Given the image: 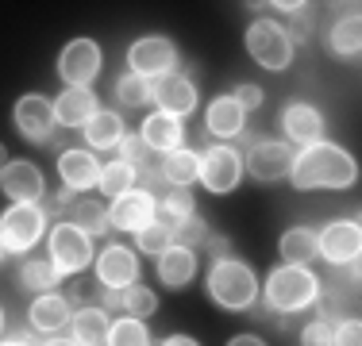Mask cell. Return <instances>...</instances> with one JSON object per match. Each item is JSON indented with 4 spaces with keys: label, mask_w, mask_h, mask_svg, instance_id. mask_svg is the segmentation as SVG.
I'll return each mask as SVG.
<instances>
[{
    "label": "cell",
    "mask_w": 362,
    "mask_h": 346,
    "mask_svg": "<svg viewBox=\"0 0 362 346\" xmlns=\"http://www.w3.org/2000/svg\"><path fill=\"white\" fill-rule=\"evenodd\" d=\"M293 181L297 189H347L355 185L358 169H355V158L347 150L332 143H316V146H305V154L293 158Z\"/></svg>",
    "instance_id": "1"
},
{
    "label": "cell",
    "mask_w": 362,
    "mask_h": 346,
    "mask_svg": "<svg viewBox=\"0 0 362 346\" xmlns=\"http://www.w3.org/2000/svg\"><path fill=\"white\" fill-rule=\"evenodd\" d=\"M316 292H320V281H316L313 270H305V266H281L266 281V304L278 311H300L316 300Z\"/></svg>",
    "instance_id": "2"
},
{
    "label": "cell",
    "mask_w": 362,
    "mask_h": 346,
    "mask_svg": "<svg viewBox=\"0 0 362 346\" xmlns=\"http://www.w3.org/2000/svg\"><path fill=\"white\" fill-rule=\"evenodd\" d=\"M209 292L220 308H231V311H243L255 304L258 297V285H255V273L247 270L243 262H212V273H209Z\"/></svg>",
    "instance_id": "3"
},
{
    "label": "cell",
    "mask_w": 362,
    "mask_h": 346,
    "mask_svg": "<svg viewBox=\"0 0 362 346\" xmlns=\"http://www.w3.org/2000/svg\"><path fill=\"white\" fill-rule=\"evenodd\" d=\"M247 50H251V58L262 69H286L289 66V58H293V42H289V35L286 28H278V23H270V20H258L251 23V31H247Z\"/></svg>",
    "instance_id": "4"
},
{
    "label": "cell",
    "mask_w": 362,
    "mask_h": 346,
    "mask_svg": "<svg viewBox=\"0 0 362 346\" xmlns=\"http://www.w3.org/2000/svg\"><path fill=\"white\" fill-rule=\"evenodd\" d=\"M42 223H47V215H42L35 204H12L0 215V242H4V250L35 246L39 235H42Z\"/></svg>",
    "instance_id": "5"
},
{
    "label": "cell",
    "mask_w": 362,
    "mask_h": 346,
    "mask_svg": "<svg viewBox=\"0 0 362 346\" xmlns=\"http://www.w3.org/2000/svg\"><path fill=\"white\" fill-rule=\"evenodd\" d=\"M50 254H54V270L62 273H77L93 262V242L81 227L74 223H58L54 235H50Z\"/></svg>",
    "instance_id": "6"
},
{
    "label": "cell",
    "mask_w": 362,
    "mask_h": 346,
    "mask_svg": "<svg viewBox=\"0 0 362 346\" xmlns=\"http://www.w3.org/2000/svg\"><path fill=\"white\" fill-rule=\"evenodd\" d=\"M58 73L70 81V89H85L100 73V47L93 39H74L58 54Z\"/></svg>",
    "instance_id": "7"
},
{
    "label": "cell",
    "mask_w": 362,
    "mask_h": 346,
    "mask_svg": "<svg viewBox=\"0 0 362 346\" xmlns=\"http://www.w3.org/2000/svg\"><path fill=\"white\" fill-rule=\"evenodd\" d=\"M54 104L47 97H39V93H28V97H20L16 104V127H20L23 138H31V143H50V135H54Z\"/></svg>",
    "instance_id": "8"
},
{
    "label": "cell",
    "mask_w": 362,
    "mask_h": 346,
    "mask_svg": "<svg viewBox=\"0 0 362 346\" xmlns=\"http://www.w3.org/2000/svg\"><path fill=\"white\" fill-rule=\"evenodd\" d=\"M174 58H177L174 42L162 39V35H146V39H139L132 50H127L132 73H139V77H162V73H170Z\"/></svg>",
    "instance_id": "9"
},
{
    "label": "cell",
    "mask_w": 362,
    "mask_h": 346,
    "mask_svg": "<svg viewBox=\"0 0 362 346\" xmlns=\"http://www.w3.org/2000/svg\"><path fill=\"white\" fill-rule=\"evenodd\" d=\"M243 177V162L231 146H212L201 158V181L212 189V193H231Z\"/></svg>",
    "instance_id": "10"
},
{
    "label": "cell",
    "mask_w": 362,
    "mask_h": 346,
    "mask_svg": "<svg viewBox=\"0 0 362 346\" xmlns=\"http://www.w3.org/2000/svg\"><path fill=\"white\" fill-rule=\"evenodd\" d=\"M320 254L327 258V262L335 266H347L358 258V246H362V231L355 220H339V223H327V227L320 231Z\"/></svg>",
    "instance_id": "11"
},
{
    "label": "cell",
    "mask_w": 362,
    "mask_h": 346,
    "mask_svg": "<svg viewBox=\"0 0 362 346\" xmlns=\"http://www.w3.org/2000/svg\"><path fill=\"white\" fill-rule=\"evenodd\" d=\"M108 223L119 227V231H135V235H139L146 223H154V196L151 193H132V189H127L124 196L112 201Z\"/></svg>",
    "instance_id": "12"
},
{
    "label": "cell",
    "mask_w": 362,
    "mask_h": 346,
    "mask_svg": "<svg viewBox=\"0 0 362 346\" xmlns=\"http://www.w3.org/2000/svg\"><path fill=\"white\" fill-rule=\"evenodd\" d=\"M293 158L297 154L286 143H278V138L274 143H255L251 154H247V169H251L255 181H278L293 169Z\"/></svg>",
    "instance_id": "13"
},
{
    "label": "cell",
    "mask_w": 362,
    "mask_h": 346,
    "mask_svg": "<svg viewBox=\"0 0 362 346\" xmlns=\"http://www.w3.org/2000/svg\"><path fill=\"white\" fill-rule=\"evenodd\" d=\"M0 189L12 196L16 204H35L42 196V173L31 162H8L0 169Z\"/></svg>",
    "instance_id": "14"
},
{
    "label": "cell",
    "mask_w": 362,
    "mask_h": 346,
    "mask_svg": "<svg viewBox=\"0 0 362 346\" xmlns=\"http://www.w3.org/2000/svg\"><path fill=\"white\" fill-rule=\"evenodd\" d=\"M97 277L105 289H127L139 277V262H135V254L127 246H108L97 258Z\"/></svg>",
    "instance_id": "15"
},
{
    "label": "cell",
    "mask_w": 362,
    "mask_h": 346,
    "mask_svg": "<svg viewBox=\"0 0 362 346\" xmlns=\"http://www.w3.org/2000/svg\"><path fill=\"white\" fill-rule=\"evenodd\" d=\"M154 100L170 116H189L197 104V89H193V81H185V73H162L154 81Z\"/></svg>",
    "instance_id": "16"
},
{
    "label": "cell",
    "mask_w": 362,
    "mask_h": 346,
    "mask_svg": "<svg viewBox=\"0 0 362 346\" xmlns=\"http://www.w3.org/2000/svg\"><path fill=\"white\" fill-rule=\"evenodd\" d=\"M281 127L289 131L293 143H305V146H316L324 138V116L313 108V104H289L286 116H281Z\"/></svg>",
    "instance_id": "17"
},
{
    "label": "cell",
    "mask_w": 362,
    "mask_h": 346,
    "mask_svg": "<svg viewBox=\"0 0 362 346\" xmlns=\"http://www.w3.org/2000/svg\"><path fill=\"white\" fill-rule=\"evenodd\" d=\"M97 116V97L93 89H66L62 97L54 100V119L66 127H85Z\"/></svg>",
    "instance_id": "18"
},
{
    "label": "cell",
    "mask_w": 362,
    "mask_h": 346,
    "mask_svg": "<svg viewBox=\"0 0 362 346\" xmlns=\"http://www.w3.org/2000/svg\"><path fill=\"white\" fill-rule=\"evenodd\" d=\"M58 173H62V181L70 189L100 185V166H97V158H93L89 150H66L62 158H58Z\"/></svg>",
    "instance_id": "19"
},
{
    "label": "cell",
    "mask_w": 362,
    "mask_h": 346,
    "mask_svg": "<svg viewBox=\"0 0 362 346\" xmlns=\"http://www.w3.org/2000/svg\"><path fill=\"white\" fill-rule=\"evenodd\" d=\"M181 119L170 116V112H154V116H146L143 124V143L151 146V150H177L181 146Z\"/></svg>",
    "instance_id": "20"
},
{
    "label": "cell",
    "mask_w": 362,
    "mask_h": 346,
    "mask_svg": "<svg viewBox=\"0 0 362 346\" xmlns=\"http://www.w3.org/2000/svg\"><path fill=\"white\" fill-rule=\"evenodd\" d=\"M193 273H197L193 250L170 246L166 254H158V277H162V285H170V289H185V285L193 281Z\"/></svg>",
    "instance_id": "21"
},
{
    "label": "cell",
    "mask_w": 362,
    "mask_h": 346,
    "mask_svg": "<svg viewBox=\"0 0 362 346\" xmlns=\"http://www.w3.org/2000/svg\"><path fill=\"white\" fill-rule=\"evenodd\" d=\"M108 311H100L97 304L81 308L77 316H70V331H74V342L77 346H100L108 339Z\"/></svg>",
    "instance_id": "22"
},
{
    "label": "cell",
    "mask_w": 362,
    "mask_h": 346,
    "mask_svg": "<svg viewBox=\"0 0 362 346\" xmlns=\"http://www.w3.org/2000/svg\"><path fill=\"white\" fill-rule=\"evenodd\" d=\"M31 327L35 331H62L66 323H70V300L66 297H54V292H47V297H39L35 304H31Z\"/></svg>",
    "instance_id": "23"
},
{
    "label": "cell",
    "mask_w": 362,
    "mask_h": 346,
    "mask_svg": "<svg viewBox=\"0 0 362 346\" xmlns=\"http://www.w3.org/2000/svg\"><path fill=\"white\" fill-rule=\"evenodd\" d=\"M316 254H320V239H316L313 227H293L281 235V258L289 266H308Z\"/></svg>",
    "instance_id": "24"
},
{
    "label": "cell",
    "mask_w": 362,
    "mask_h": 346,
    "mask_svg": "<svg viewBox=\"0 0 362 346\" xmlns=\"http://www.w3.org/2000/svg\"><path fill=\"white\" fill-rule=\"evenodd\" d=\"M209 131L212 135H223V138H231V135H239L243 131V108H239L231 97H216L209 104Z\"/></svg>",
    "instance_id": "25"
},
{
    "label": "cell",
    "mask_w": 362,
    "mask_h": 346,
    "mask_svg": "<svg viewBox=\"0 0 362 346\" xmlns=\"http://www.w3.org/2000/svg\"><path fill=\"white\" fill-rule=\"evenodd\" d=\"M201 177V158L193 150H170L166 162H162V181H170L174 189H189V181Z\"/></svg>",
    "instance_id": "26"
},
{
    "label": "cell",
    "mask_w": 362,
    "mask_h": 346,
    "mask_svg": "<svg viewBox=\"0 0 362 346\" xmlns=\"http://www.w3.org/2000/svg\"><path fill=\"white\" fill-rule=\"evenodd\" d=\"M316 300H320V311L327 323H335L339 316H355V285H324L320 292H316Z\"/></svg>",
    "instance_id": "27"
},
{
    "label": "cell",
    "mask_w": 362,
    "mask_h": 346,
    "mask_svg": "<svg viewBox=\"0 0 362 346\" xmlns=\"http://www.w3.org/2000/svg\"><path fill=\"white\" fill-rule=\"evenodd\" d=\"M85 138H89L93 146H119V138H124V119L116 116V112H97V116L85 124Z\"/></svg>",
    "instance_id": "28"
},
{
    "label": "cell",
    "mask_w": 362,
    "mask_h": 346,
    "mask_svg": "<svg viewBox=\"0 0 362 346\" xmlns=\"http://www.w3.org/2000/svg\"><path fill=\"white\" fill-rule=\"evenodd\" d=\"M70 223H74V227H81L85 235H105V231L112 227V223H108V212H105L97 201H77V204L70 208Z\"/></svg>",
    "instance_id": "29"
},
{
    "label": "cell",
    "mask_w": 362,
    "mask_h": 346,
    "mask_svg": "<svg viewBox=\"0 0 362 346\" xmlns=\"http://www.w3.org/2000/svg\"><path fill=\"white\" fill-rule=\"evenodd\" d=\"M358 47H362V20L351 12L347 20H339L332 28V50L335 54H358Z\"/></svg>",
    "instance_id": "30"
},
{
    "label": "cell",
    "mask_w": 362,
    "mask_h": 346,
    "mask_svg": "<svg viewBox=\"0 0 362 346\" xmlns=\"http://www.w3.org/2000/svg\"><path fill=\"white\" fill-rule=\"evenodd\" d=\"M20 285L23 289H35V292H47L58 285V270L54 262H39V258H31V262L20 266Z\"/></svg>",
    "instance_id": "31"
},
{
    "label": "cell",
    "mask_w": 362,
    "mask_h": 346,
    "mask_svg": "<svg viewBox=\"0 0 362 346\" xmlns=\"http://www.w3.org/2000/svg\"><path fill=\"white\" fill-rule=\"evenodd\" d=\"M116 97L127 104V108H139V104H146L154 97V85L151 77H139V73H124L116 81Z\"/></svg>",
    "instance_id": "32"
},
{
    "label": "cell",
    "mask_w": 362,
    "mask_h": 346,
    "mask_svg": "<svg viewBox=\"0 0 362 346\" xmlns=\"http://www.w3.org/2000/svg\"><path fill=\"white\" fill-rule=\"evenodd\" d=\"M108 346H151V339H146V327L139 323V319H119V323L108 327Z\"/></svg>",
    "instance_id": "33"
},
{
    "label": "cell",
    "mask_w": 362,
    "mask_h": 346,
    "mask_svg": "<svg viewBox=\"0 0 362 346\" xmlns=\"http://www.w3.org/2000/svg\"><path fill=\"white\" fill-rule=\"evenodd\" d=\"M135 181V169L127 166V162H112V166L100 169V189H105L108 196H124L127 189H132Z\"/></svg>",
    "instance_id": "34"
},
{
    "label": "cell",
    "mask_w": 362,
    "mask_h": 346,
    "mask_svg": "<svg viewBox=\"0 0 362 346\" xmlns=\"http://www.w3.org/2000/svg\"><path fill=\"white\" fill-rule=\"evenodd\" d=\"M139 246L146 254H166V250L174 246V227H170V223H146L139 231Z\"/></svg>",
    "instance_id": "35"
},
{
    "label": "cell",
    "mask_w": 362,
    "mask_h": 346,
    "mask_svg": "<svg viewBox=\"0 0 362 346\" xmlns=\"http://www.w3.org/2000/svg\"><path fill=\"white\" fill-rule=\"evenodd\" d=\"M119 162H127L132 169L151 166V146L143 143V135H124L119 138Z\"/></svg>",
    "instance_id": "36"
},
{
    "label": "cell",
    "mask_w": 362,
    "mask_h": 346,
    "mask_svg": "<svg viewBox=\"0 0 362 346\" xmlns=\"http://www.w3.org/2000/svg\"><path fill=\"white\" fill-rule=\"evenodd\" d=\"M204 239H209V223H204L201 215H189V220H181L174 227V242H177V246H185V250L201 246Z\"/></svg>",
    "instance_id": "37"
},
{
    "label": "cell",
    "mask_w": 362,
    "mask_h": 346,
    "mask_svg": "<svg viewBox=\"0 0 362 346\" xmlns=\"http://www.w3.org/2000/svg\"><path fill=\"white\" fill-rule=\"evenodd\" d=\"M162 212H166V220H174V227L181 220H189V215H193V196H189V189H170L166 201H162Z\"/></svg>",
    "instance_id": "38"
},
{
    "label": "cell",
    "mask_w": 362,
    "mask_h": 346,
    "mask_svg": "<svg viewBox=\"0 0 362 346\" xmlns=\"http://www.w3.org/2000/svg\"><path fill=\"white\" fill-rule=\"evenodd\" d=\"M124 311L127 316H151L154 311V292L143 285H127L124 289Z\"/></svg>",
    "instance_id": "39"
},
{
    "label": "cell",
    "mask_w": 362,
    "mask_h": 346,
    "mask_svg": "<svg viewBox=\"0 0 362 346\" xmlns=\"http://www.w3.org/2000/svg\"><path fill=\"white\" fill-rule=\"evenodd\" d=\"M300 342L305 346H335V323H327V319L308 323L305 331H300Z\"/></svg>",
    "instance_id": "40"
},
{
    "label": "cell",
    "mask_w": 362,
    "mask_h": 346,
    "mask_svg": "<svg viewBox=\"0 0 362 346\" xmlns=\"http://www.w3.org/2000/svg\"><path fill=\"white\" fill-rule=\"evenodd\" d=\"M231 100H235L243 112H247V108H258V104H262V89H258V85H251V81H243L235 93H231Z\"/></svg>",
    "instance_id": "41"
},
{
    "label": "cell",
    "mask_w": 362,
    "mask_h": 346,
    "mask_svg": "<svg viewBox=\"0 0 362 346\" xmlns=\"http://www.w3.org/2000/svg\"><path fill=\"white\" fill-rule=\"evenodd\" d=\"M362 342V327H358V319H347V323L335 331V346H358Z\"/></svg>",
    "instance_id": "42"
},
{
    "label": "cell",
    "mask_w": 362,
    "mask_h": 346,
    "mask_svg": "<svg viewBox=\"0 0 362 346\" xmlns=\"http://www.w3.org/2000/svg\"><path fill=\"white\" fill-rule=\"evenodd\" d=\"M204 242H209L212 262H228V254H231V242H228V239H223V235H209Z\"/></svg>",
    "instance_id": "43"
},
{
    "label": "cell",
    "mask_w": 362,
    "mask_h": 346,
    "mask_svg": "<svg viewBox=\"0 0 362 346\" xmlns=\"http://www.w3.org/2000/svg\"><path fill=\"white\" fill-rule=\"evenodd\" d=\"M100 311H124V289H105V297H100Z\"/></svg>",
    "instance_id": "44"
},
{
    "label": "cell",
    "mask_w": 362,
    "mask_h": 346,
    "mask_svg": "<svg viewBox=\"0 0 362 346\" xmlns=\"http://www.w3.org/2000/svg\"><path fill=\"white\" fill-rule=\"evenodd\" d=\"M228 346H266V342L255 339V335H235V339H231Z\"/></svg>",
    "instance_id": "45"
},
{
    "label": "cell",
    "mask_w": 362,
    "mask_h": 346,
    "mask_svg": "<svg viewBox=\"0 0 362 346\" xmlns=\"http://www.w3.org/2000/svg\"><path fill=\"white\" fill-rule=\"evenodd\" d=\"M162 346H197V342L189 339V335H170V339L162 342Z\"/></svg>",
    "instance_id": "46"
},
{
    "label": "cell",
    "mask_w": 362,
    "mask_h": 346,
    "mask_svg": "<svg viewBox=\"0 0 362 346\" xmlns=\"http://www.w3.org/2000/svg\"><path fill=\"white\" fill-rule=\"evenodd\" d=\"M47 346H77V342H74V339H50Z\"/></svg>",
    "instance_id": "47"
},
{
    "label": "cell",
    "mask_w": 362,
    "mask_h": 346,
    "mask_svg": "<svg viewBox=\"0 0 362 346\" xmlns=\"http://www.w3.org/2000/svg\"><path fill=\"white\" fill-rule=\"evenodd\" d=\"M8 166V150H4V143H0V169Z\"/></svg>",
    "instance_id": "48"
},
{
    "label": "cell",
    "mask_w": 362,
    "mask_h": 346,
    "mask_svg": "<svg viewBox=\"0 0 362 346\" xmlns=\"http://www.w3.org/2000/svg\"><path fill=\"white\" fill-rule=\"evenodd\" d=\"M4 346H28V342H20V339H12V342H4Z\"/></svg>",
    "instance_id": "49"
},
{
    "label": "cell",
    "mask_w": 362,
    "mask_h": 346,
    "mask_svg": "<svg viewBox=\"0 0 362 346\" xmlns=\"http://www.w3.org/2000/svg\"><path fill=\"white\" fill-rule=\"evenodd\" d=\"M0 258H4V242H0Z\"/></svg>",
    "instance_id": "50"
},
{
    "label": "cell",
    "mask_w": 362,
    "mask_h": 346,
    "mask_svg": "<svg viewBox=\"0 0 362 346\" xmlns=\"http://www.w3.org/2000/svg\"><path fill=\"white\" fill-rule=\"evenodd\" d=\"M0 327H4V311H0Z\"/></svg>",
    "instance_id": "51"
}]
</instances>
